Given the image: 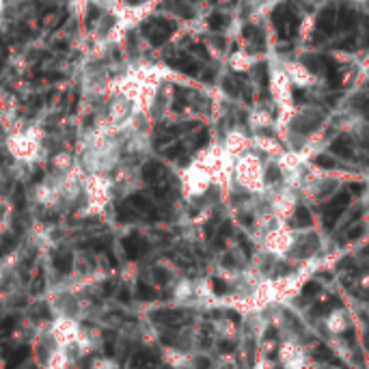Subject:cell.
<instances>
[{
	"label": "cell",
	"instance_id": "cell-1",
	"mask_svg": "<svg viewBox=\"0 0 369 369\" xmlns=\"http://www.w3.org/2000/svg\"><path fill=\"white\" fill-rule=\"evenodd\" d=\"M273 22H275V26L279 30L281 39H294L296 37L298 26H300V18L292 11L289 5H279L273 11Z\"/></svg>",
	"mask_w": 369,
	"mask_h": 369
},
{
	"label": "cell",
	"instance_id": "cell-2",
	"mask_svg": "<svg viewBox=\"0 0 369 369\" xmlns=\"http://www.w3.org/2000/svg\"><path fill=\"white\" fill-rule=\"evenodd\" d=\"M177 30V24L173 20H166V18H156L151 22H147L143 26V32L147 35V39L154 44V46H162L171 39V35Z\"/></svg>",
	"mask_w": 369,
	"mask_h": 369
},
{
	"label": "cell",
	"instance_id": "cell-3",
	"mask_svg": "<svg viewBox=\"0 0 369 369\" xmlns=\"http://www.w3.org/2000/svg\"><path fill=\"white\" fill-rule=\"evenodd\" d=\"M348 204H350V194L348 192H339L324 208V225H326V229H332V225L339 220V216L344 214V210L348 208Z\"/></svg>",
	"mask_w": 369,
	"mask_h": 369
},
{
	"label": "cell",
	"instance_id": "cell-4",
	"mask_svg": "<svg viewBox=\"0 0 369 369\" xmlns=\"http://www.w3.org/2000/svg\"><path fill=\"white\" fill-rule=\"evenodd\" d=\"M147 249H149V244H147V240L143 238V236H139V233H132V236H127L125 240H123V251H125V257L127 259H139V257H143L145 253H147Z\"/></svg>",
	"mask_w": 369,
	"mask_h": 369
},
{
	"label": "cell",
	"instance_id": "cell-5",
	"mask_svg": "<svg viewBox=\"0 0 369 369\" xmlns=\"http://www.w3.org/2000/svg\"><path fill=\"white\" fill-rule=\"evenodd\" d=\"M143 180L156 188V186H162L166 180H169V171H166L160 162H149V164H145V169H143Z\"/></svg>",
	"mask_w": 369,
	"mask_h": 369
},
{
	"label": "cell",
	"instance_id": "cell-6",
	"mask_svg": "<svg viewBox=\"0 0 369 369\" xmlns=\"http://www.w3.org/2000/svg\"><path fill=\"white\" fill-rule=\"evenodd\" d=\"M127 204L132 206V210H134V212L141 214V216H147V218H158V210H156V206L151 204L149 199H145L143 194H132V196L127 199Z\"/></svg>",
	"mask_w": 369,
	"mask_h": 369
},
{
	"label": "cell",
	"instance_id": "cell-7",
	"mask_svg": "<svg viewBox=\"0 0 369 369\" xmlns=\"http://www.w3.org/2000/svg\"><path fill=\"white\" fill-rule=\"evenodd\" d=\"M337 28V9L326 7L318 15V32L320 35H330V32Z\"/></svg>",
	"mask_w": 369,
	"mask_h": 369
},
{
	"label": "cell",
	"instance_id": "cell-8",
	"mask_svg": "<svg viewBox=\"0 0 369 369\" xmlns=\"http://www.w3.org/2000/svg\"><path fill=\"white\" fill-rule=\"evenodd\" d=\"M169 65L173 67V70H177V72H182L186 76H199V65L190 56H186V54L169 58Z\"/></svg>",
	"mask_w": 369,
	"mask_h": 369
},
{
	"label": "cell",
	"instance_id": "cell-9",
	"mask_svg": "<svg viewBox=\"0 0 369 369\" xmlns=\"http://www.w3.org/2000/svg\"><path fill=\"white\" fill-rule=\"evenodd\" d=\"M156 365H158V358L149 350H141V352L134 354V358H132V367L134 369H154Z\"/></svg>",
	"mask_w": 369,
	"mask_h": 369
},
{
	"label": "cell",
	"instance_id": "cell-10",
	"mask_svg": "<svg viewBox=\"0 0 369 369\" xmlns=\"http://www.w3.org/2000/svg\"><path fill=\"white\" fill-rule=\"evenodd\" d=\"M332 154L334 156H342V158H352V139L346 137V134H342V137H337L332 141L330 145Z\"/></svg>",
	"mask_w": 369,
	"mask_h": 369
},
{
	"label": "cell",
	"instance_id": "cell-11",
	"mask_svg": "<svg viewBox=\"0 0 369 369\" xmlns=\"http://www.w3.org/2000/svg\"><path fill=\"white\" fill-rule=\"evenodd\" d=\"M52 263H54V268H56V273L65 275V273H70V270H72L74 257H72L70 251H61V253L54 255V261H52Z\"/></svg>",
	"mask_w": 369,
	"mask_h": 369
},
{
	"label": "cell",
	"instance_id": "cell-12",
	"mask_svg": "<svg viewBox=\"0 0 369 369\" xmlns=\"http://www.w3.org/2000/svg\"><path fill=\"white\" fill-rule=\"evenodd\" d=\"M151 318L156 322H162V324H180L184 320V313L182 311H171V309H162V311H156Z\"/></svg>",
	"mask_w": 369,
	"mask_h": 369
},
{
	"label": "cell",
	"instance_id": "cell-13",
	"mask_svg": "<svg viewBox=\"0 0 369 369\" xmlns=\"http://www.w3.org/2000/svg\"><path fill=\"white\" fill-rule=\"evenodd\" d=\"M318 125H320L318 115H300L298 119H294V130H300V132H309Z\"/></svg>",
	"mask_w": 369,
	"mask_h": 369
},
{
	"label": "cell",
	"instance_id": "cell-14",
	"mask_svg": "<svg viewBox=\"0 0 369 369\" xmlns=\"http://www.w3.org/2000/svg\"><path fill=\"white\" fill-rule=\"evenodd\" d=\"M356 24V13L348 7H344L342 11H337V28L339 30H348Z\"/></svg>",
	"mask_w": 369,
	"mask_h": 369
},
{
	"label": "cell",
	"instance_id": "cell-15",
	"mask_svg": "<svg viewBox=\"0 0 369 369\" xmlns=\"http://www.w3.org/2000/svg\"><path fill=\"white\" fill-rule=\"evenodd\" d=\"M315 361H320V363H330V365H339V367H344L337 358H334L332 354H330V350L326 348V346H318V350H315Z\"/></svg>",
	"mask_w": 369,
	"mask_h": 369
},
{
	"label": "cell",
	"instance_id": "cell-16",
	"mask_svg": "<svg viewBox=\"0 0 369 369\" xmlns=\"http://www.w3.org/2000/svg\"><path fill=\"white\" fill-rule=\"evenodd\" d=\"M305 67L309 72L318 74V72H324V56H305L303 58Z\"/></svg>",
	"mask_w": 369,
	"mask_h": 369
},
{
	"label": "cell",
	"instance_id": "cell-17",
	"mask_svg": "<svg viewBox=\"0 0 369 369\" xmlns=\"http://www.w3.org/2000/svg\"><path fill=\"white\" fill-rule=\"evenodd\" d=\"M311 214H309V210L307 208H303L300 206L298 210H296V218H294V225L296 227H311Z\"/></svg>",
	"mask_w": 369,
	"mask_h": 369
},
{
	"label": "cell",
	"instance_id": "cell-18",
	"mask_svg": "<svg viewBox=\"0 0 369 369\" xmlns=\"http://www.w3.org/2000/svg\"><path fill=\"white\" fill-rule=\"evenodd\" d=\"M137 216H139V214L132 210V206L127 204V201H125V204H121V206L117 208V218H119L121 223H130V220H134V218H137Z\"/></svg>",
	"mask_w": 369,
	"mask_h": 369
},
{
	"label": "cell",
	"instance_id": "cell-19",
	"mask_svg": "<svg viewBox=\"0 0 369 369\" xmlns=\"http://www.w3.org/2000/svg\"><path fill=\"white\" fill-rule=\"evenodd\" d=\"M242 35H244V39H249V42H255L257 44V48H263V39H261V32L255 28V26H244V30H242Z\"/></svg>",
	"mask_w": 369,
	"mask_h": 369
},
{
	"label": "cell",
	"instance_id": "cell-20",
	"mask_svg": "<svg viewBox=\"0 0 369 369\" xmlns=\"http://www.w3.org/2000/svg\"><path fill=\"white\" fill-rule=\"evenodd\" d=\"M28 346H20L15 352H11V356H9V367H13V365H20L22 361H26L28 358Z\"/></svg>",
	"mask_w": 369,
	"mask_h": 369
},
{
	"label": "cell",
	"instance_id": "cell-21",
	"mask_svg": "<svg viewBox=\"0 0 369 369\" xmlns=\"http://www.w3.org/2000/svg\"><path fill=\"white\" fill-rule=\"evenodd\" d=\"M227 22H229V20H227L223 13H212L210 20H208V24H210L212 30H223V28L227 26Z\"/></svg>",
	"mask_w": 369,
	"mask_h": 369
},
{
	"label": "cell",
	"instance_id": "cell-22",
	"mask_svg": "<svg viewBox=\"0 0 369 369\" xmlns=\"http://www.w3.org/2000/svg\"><path fill=\"white\" fill-rule=\"evenodd\" d=\"M268 67L263 65V63H259L257 67H255V76H257V82H259V87L261 89H265V85H268Z\"/></svg>",
	"mask_w": 369,
	"mask_h": 369
},
{
	"label": "cell",
	"instance_id": "cell-23",
	"mask_svg": "<svg viewBox=\"0 0 369 369\" xmlns=\"http://www.w3.org/2000/svg\"><path fill=\"white\" fill-rule=\"evenodd\" d=\"M15 249V238L13 236H5L3 240H0V255H7Z\"/></svg>",
	"mask_w": 369,
	"mask_h": 369
},
{
	"label": "cell",
	"instance_id": "cell-24",
	"mask_svg": "<svg viewBox=\"0 0 369 369\" xmlns=\"http://www.w3.org/2000/svg\"><path fill=\"white\" fill-rule=\"evenodd\" d=\"M313 164L322 166V169H334V166H337V162H334L330 156H318V158L313 160Z\"/></svg>",
	"mask_w": 369,
	"mask_h": 369
},
{
	"label": "cell",
	"instance_id": "cell-25",
	"mask_svg": "<svg viewBox=\"0 0 369 369\" xmlns=\"http://www.w3.org/2000/svg\"><path fill=\"white\" fill-rule=\"evenodd\" d=\"M223 89H225V93H229V95H240V87L233 82L231 78H225L223 80Z\"/></svg>",
	"mask_w": 369,
	"mask_h": 369
},
{
	"label": "cell",
	"instance_id": "cell-26",
	"mask_svg": "<svg viewBox=\"0 0 369 369\" xmlns=\"http://www.w3.org/2000/svg\"><path fill=\"white\" fill-rule=\"evenodd\" d=\"M139 298H143V300H154V298H156V292H154L149 285L139 283Z\"/></svg>",
	"mask_w": 369,
	"mask_h": 369
},
{
	"label": "cell",
	"instance_id": "cell-27",
	"mask_svg": "<svg viewBox=\"0 0 369 369\" xmlns=\"http://www.w3.org/2000/svg\"><path fill=\"white\" fill-rule=\"evenodd\" d=\"M212 289H214V294L225 296L227 294V283L223 279H212Z\"/></svg>",
	"mask_w": 369,
	"mask_h": 369
},
{
	"label": "cell",
	"instance_id": "cell-28",
	"mask_svg": "<svg viewBox=\"0 0 369 369\" xmlns=\"http://www.w3.org/2000/svg\"><path fill=\"white\" fill-rule=\"evenodd\" d=\"M182 154H184V147H182V145H171V147H166V149H164V156H166V158H171V160L177 158V156H182Z\"/></svg>",
	"mask_w": 369,
	"mask_h": 369
},
{
	"label": "cell",
	"instance_id": "cell-29",
	"mask_svg": "<svg viewBox=\"0 0 369 369\" xmlns=\"http://www.w3.org/2000/svg\"><path fill=\"white\" fill-rule=\"evenodd\" d=\"M85 246L87 249H95V251H108V242L106 240H89Z\"/></svg>",
	"mask_w": 369,
	"mask_h": 369
},
{
	"label": "cell",
	"instance_id": "cell-30",
	"mask_svg": "<svg viewBox=\"0 0 369 369\" xmlns=\"http://www.w3.org/2000/svg\"><path fill=\"white\" fill-rule=\"evenodd\" d=\"M208 141H210V132H208V130H201L199 137L194 139V147H204Z\"/></svg>",
	"mask_w": 369,
	"mask_h": 369
},
{
	"label": "cell",
	"instance_id": "cell-31",
	"mask_svg": "<svg viewBox=\"0 0 369 369\" xmlns=\"http://www.w3.org/2000/svg\"><path fill=\"white\" fill-rule=\"evenodd\" d=\"M154 279H156V283L164 285L166 281H169V273L162 270V268H156V270H154Z\"/></svg>",
	"mask_w": 369,
	"mask_h": 369
},
{
	"label": "cell",
	"instance_id": "cell-32",
	"mask_svg": "<svg viewBox=\"0 0 369 369\" xmlns=\"http://www.w3.org/2000/svg\"><path fill=\"white\" fill-rule=\"evenodd\" d=\"M7 56H9V48H7L5 39H0V70H3V67H5Z\"/></svg>",
	"mask_w": 369,
	"mask_h": 369
},
{
	"label": "cell",
	"instance_id": "cell-33",
	"mask_svg": "<svg viewBox=\"0 0 369 369\" xmlns=\"http://www.w3.org/2000/svg\"><path fill=\"white\" fill-rule=\"evenodd\" d=\"M315 294H320V285H318V283H307V285L303 287V296H305V298L315 296Z\"/></svg>",
	"mask_w": 369,
	"mask_h": 369
},
{
	"label": "cell",
	"instance_id": "cell-34",
	"mask_svg": "<svg viewBox=\"0 0 369 369\" xmlns=\"http://www.w3.org/2000/svg\"><path fill=\"white\" fill-rule=\"evenodd\" d=\"M363 190H365V186H363L361 182H352V184H348V194L358 196V194H363Z\"/></svg>",
	"mask_w": 369,
	"mask_h": 369
},
{
	"label": "cell",
	"instance_id": "cell-35",
	"mask_svg": "<svg viewBox=\"0 0 369 369\" xmlns=\"http://www.w3.org/2000/svg\"><path fill=\"white\" fill-rule=\"evenodd\" d=\"M281 175H279V169L277 166H268V171H265V182H277Z\"/></svg>",
	"mask_w": 369,
	"mask_h": 369
},
{
	"label": "cell",
	"instance_id": "cell-36",
	"mask_svg": "<svg viewBox=\"0 0 369 369\" xmlns=\"http://www.w3.org/2000/svg\"><path fill=\"white\" fill-rule=\"evenodd\" d=\"M13 204L18 206V210H22L24 208V192H22V188L18 186V192H15V196H13Z\"/></svg>",
	"mask_w": 369,
	"mask_h": 369
},
{
	"label": "cell",
	"instance_id": "cell-37",
	"mask_svg": "<svg viewBox=\"0 0 369 369\" xmlns=\"http://www.w3.org/2000/svg\"><path fill=\"white\" fill-rule=\"evenodd\" d=\"M361 233H363V227H361V225H356L354 229H350V231H348V238H346V240H356V238L361 236Z\"/></svg>",
	"mask_w": 369,
	"mask_h": 369
},
{
	"label": "cell",
	"instance_id": "cell-38",
	"mask_svg": "<svg viewBox=\"0 0 369 369\" xmlns=\"http://www.w3.org/2000/svg\"><path fill=\"white\" fill-rule=\"evenodd\" d=\"M13 326H15V318H5V320H3V324H0V328H3L5 332H9Z\"/></svg>",
	"mask_w": 369,
	"mask_h": 369
},
{
	"label": "cell",
	"instance_id": "cell-39",
	"mask_svg": "<svg viewBox=\"0 0 369 369\" xmlns=\"http://www.w3.org/2000/svg\"><path fill=\"white\" fill-rule=\"evenodd\" d=\"M192 50H194V52H196V54H199L201 58H210V54H208V50H206L204 46H201V44H199V46L194 44V46H192Z\"/></svg>",
	"mask_w": 369,
	"mask_h": 369
},
{
	"label": "cell",
	"instance_id": "cell-40",
	"mask_svg": "<svg viewBox=\"0 0 369 369\" xmlns=\"http://www.w3.org/2000/svg\"><path fill=\"white\" fill-rule=\"evenodd\" d=\"M307 99V93L305 91H298V89H294V102L298 104V102H305Z\"/></svg>",
	"mask_w": 369,
	"mask_h": 369
},
{
	"label": "cell",
	"instance_id": "cell-41",
	"mask_svg": "<svg viewBox=\"0 0 369 369\" xmlns=\"http://www.w3.org/2000/svg\"><path fill=\"white\" fill-rule=\"evenodd\" d=\"M35 315L44 320V318H48V315H50V311H48V307H46V305H39V307L35 309Z\"/></svg>",
	"mask_w": 369,
	"mask_h": 369
},
{
	"label": "cell",
	"instance_id": "cell-42",
	"mask_svg": "<svg viewBox=\"0 0 369 369\" xmlns=\"http://www.w3.org/2000/svg\"><path fill=\"white\" fill-rule=\"evenodd\" d=\"M354 44H356V42H354V37H350L348 42L339 44V48H342V50H352V48H354Z\"/></svg>",
	"mask_w": 369,
	"mask_h": 369
},
{
	"label": "cell",
	"instance_id": "cell-43",
	"mask_svg": "<svg viewBox=\"0 0 369 369\" xmlns=\"http://www.w3.org/2000/svg\"><path fill=\"white\" fill-rule=\"evenodd\" d=\"M233 348H236V346H233V344H229V342H225V344H220V350H223V352H231Z\"/></svg>",
	"mask_w": 369,
	"mask_h": 369
},
{
	"label": "cell",
	"instance_id": "cell-44",
	"mask_svg": "<svg viewBox=\"0 0 369 369\" xmlns=\"http://www.w3.org/2000/svg\"><path fill=\"white\" fill-rule=\"evenodd\" d=\"M199 367H201V369H208V367H210V363H208V361H204V358H199Z\"/></svg>",
	"mask_w": 369,
	"mask_h": 369
},
{
	"label": "cell",
	"instance_id": "cell-45",
	"mask_svg": "<svg viewBox=\"0 0 369 369\" xmlns=\"http://www.w3.org/2000/svg\"><path fill=\"white\" fill-rule=\"evenodd\" d=\"M214 44H216L218 48H225V42H223L220 37H216V39H214Z\"/></svg>",
	"mask_w": 369,
	"mask_h": 369
},
{
	"label": "cell",
	"instance_id": "cell-46",
	"mask_svg": "<svg viewBox=\"0 0 369 369\" xmlns=\"http://www.w3.org/2000/svg\"><path fill=\"white\" fill-rule=\"evenodd\" d=\"M365 46H369V32H367V37H365Z\"/></svg>",
	"mask_w": 369,
	"mask_h": 369
},
{
	"label": "cell",
	"instance_id": "cell-47",
	"mask_svg": "<svg viewBox=\"0 0 369 369\" xmlns=\"http://www.w3.org/2000/svg\"><path fill=\"white\" fill-rule=\"evenodd\" d=\"M164 369H169V367H164Z\"/></svg>",
	"mask_w": 369,
	"mask_h": 369
},
{
	"label": "cell",
	"instance_id": "cell-48",
	"mask_svg": "<svg viewBox=\"0 0 369 369\" xmlns=\"http://www.w3.org/2000/svg\"><path fill=\"white\" fill-rule=\"evenodd\" d=\"M277 369H281V367H277Z\"/></svg>",
	"mask_w": 369,
	"mask_h": 369
}]
</instances>
